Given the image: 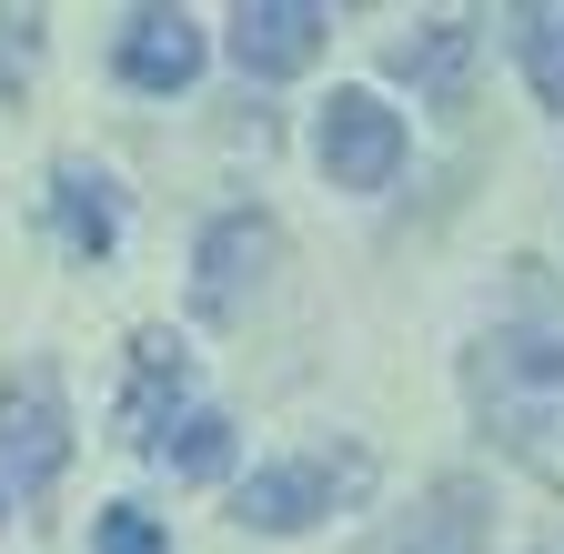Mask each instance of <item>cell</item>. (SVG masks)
I'll use <instances>...</instances> for the list:
<instances>
[{
  "label": "cell",
  "instance_id": "obj_1",
  "mask_svg": "<svg viewBox=\"0 0 564 554\" xmlns=\"http://www.w3.org/2000/svg\"><path fill=\"white\" fill-rule=\"evenodd\" d=\"M464 393H474V413L494 424V444H505L524 474L564 484V333L505 323L494 343H474Z\"/></svg>",
  "mask_w": 564,
  "mask_h": 554
},
{
  "label": "cell",
  "instance_id": "obj_2",
  "mask_svg": "<svg viewBox=\"0 0 564 554\" xmlns=\"http://www.w3.org/2000/svg\"><path fill=\"white\" fill-rule=\"evenodd\" d=\"M70 464V403H61V373L51 363H11L0 373V484L21 504H41Z\"/></svg>",
  "mask_w": 564,
  "mask_h": 554
},
{
  "label": "cell",
  "instance_id": "obj_3",
  "mask_svg": "<svg viewBox=\"0 0 564 554\" xmlns=\"http://www.w3.org/2000/svg\"><path fill=\"white\" fill-rule=\"evenodd\" d=\"M352 495H373V454H303V464L242 474L232 514H242L252 534H303V524H323V514L352 504Z\"/></svg>",
  "mask_w": 564,
  "mask_h": 554
},
{
  "label": "cell",
  "instance_id": "obj_4",
  "mask_svg": "<svg viewBox=\"0 0 564 554\" xmlns=\"http://www.w3.org/2000/svg\"><path fill=\"white\" fill-rule=\"evenodd\" d=\"M313 162L333 192H383L403 172V111H383L373 91H333L313 121Z\"/></svg>",
  "mask_w": 564,
  "mask_h": 554
},
{
  "label": "cell",
  "instance_id": "obj_5",
  "mask_svg": "<svg viewBox=\"0 0 564 554\" xmlns=\"http://www.w3.org/2000/svg\"><path fill=\"white\" fill-rule=\"evenodd\" d=\"M272 262H282V222L272 213H223V222L202 232V252H192V313L202 323H232L272 283Z\"/></svg>",
  "mask_w": 564,
  "mask_h": 554
},
{
  "label": "cell",
  "instance_id": "obj_6",
  "mask_svg": "<svg viewBox=\"0 0 564 554\" xmlns=\"http://www.w3.org/2000/svg\"><path fill=\"white\" fill-rule=\"evenodd\" d=\"M323 31H333L323 0H242V11H232V61L252 82H293L303 61L323 51Z\"/></svg>",
  "mask_w": 564,
  "mask_h": 554
},
{
  "label": "cell",
  "instance_id": "obj_7",
  "mask_svg": "<svg viewBox=\"0 0 564 554\" xmlns=\"http://www.w3.org/2000/svg\"><path fill=\"white\" fill-rule=\"evenodd\" d=\"M121 82L131 91H192L202 82V21L192 11H131V31H121Z\"/></svg>",
  "mask_w": 564,
  "mask_h": 554
},
{
  "label": "cell",
  "instance_id": "obj_8",
  "mask_svg": "<svg viewBox=\"0 0 564 554\" xmlns=\"http://www.w3.org/2000/svg\"><path fill=\"white\" fill-rule=\"evenodd\" d=\"M373 554H484V484L474 474H444Z\"/></svg>",
  "mask_w": 564,
  "mask_h": 554
},
{
  "label": "cell",
  "instance_id": "obj_9",
  "mask_svg": "<svg viewBox=\"0 0 564 554\" xmlns=\"http://www.w3.org/2000/svg\"><path fill=\"white\" fill-rule=\"evenodd\" d=\"M51 222H61V242L82 252V262H111L121 252V192H111V172L51 162Z\"/></svg>",
  "mask_w": 564,
  "mask_h": 554
},
{
  "label": "cell",
  "instance_id": "obj_10",
  "mask_svg": "<svg viewBox=\"0 0 564 554\" xmlns=\"http://www.w3.org/2000/svg\"><path fill=\"white\" fill-rule=\"evenodd\" d=\"M383 61H393V82L434 91V101H464V72H474V21H423V31H413V41H393Z\"/></svg>",
  "mask_w": 564,
  "mask_h": 554
},
{
  "label": "cell",
  "instance_id": "obj_11",
  "mask_svg": "<svg viewBox=\"0 0 564 554\" xmlns=\"http://www.w3.org/2000/svg\"><path fill=\"white\" fill-rule=\"evenodd\" d=\"M152 464H172V474H223L232 464V424L223 413H172V424H152Z\"/></svg>",
  "mask_w": 564,
  "mask_h": 554
},
{
  "label": "cell",
  "instance_id": "obj_12",
  "mask_svg": "<svg viewBox=\"0 0 564 554\" xmlns=\"http://www.w3.org/2000/svg\"><path fill=\"white\" fill-rule=\"evenodd\" d=\"M514 51H524V82L544 111H564V11H524L514 21Z\"/></svg>",
  "mask_w": 564,
  "mask_h": 554
},
{
  "label": "cell",
  "instance_id": "obj_13",
  "mask_svg": "<svg viewBox=\"0 0 564 554\" xmlns=\"http://www.w3.org/2000/svg\"><path fill=\"white\" fill-rule=\"evenodd\" d=\"M91 554H172V534L141 514V504H101V524H91Z\"/></svg>",
  "mask_w": 564,
  "mask_h": 554
},
{
  "label": "cell",
  "instance_id": "obj_14",
  "mask_svg": "<svg viewBox=\"0 0 564 554\" xmlns=\"http://www.w3.org/2000/svg\"><path fill=\"white\" fill-rule=\"evenodd\" d=\"M31 51H41V21L21 11V21H0V82H21L31 72Z\"/></svg>",
  "mask_w": 564,
  "mask_h": 554
}]
</instances>
